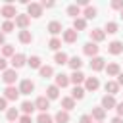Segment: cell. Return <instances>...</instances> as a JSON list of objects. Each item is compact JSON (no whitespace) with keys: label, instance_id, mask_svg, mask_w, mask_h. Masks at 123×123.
I'll list each match as a JSON object with an SVG mask.
<instances>
[{"label":"cell","instance_id":"1","mask_svg":"<svg viewBox=\"0 0 123 123\" xmlns=\"http://www.w3.org/2000/svg\"><path fill=\"white\" fill-rule=\"evenodd\" d=\"M0 15H4V17H6V21H10L12 17H15V15H17L15 6H13V4H10V2H8V4H4V6L0 8Z\"/></svg>","mask_w":123,"mask_h":123},{"label":"cell","instance_id":"2","mask_svg":"<svg viewBox=\"0 0 123 123\" xmlns=\"http://www.w3.org/2000/svg\"><path fill=\"white\" fill-rule=\"evenodd\" d=\"M27 15L29 17H40L42 15V6L38 2H29L27 4Z\"/></svg>","mask_w":123,"mask_h":123},{"label":"cell","instance_id":"3","mask_svg":"<svg viewBox=\"0 0 123 123\" xmlns=\"http://www.w3.org/2000/svg\"><path fill=\"white\" fill-rule=\"evenodd\" d=\"M2 81H4L8 86H13V83L17 81V73H15V69H6V71H2Z\"/></svg>","mask_w":123,"mask_h":123},{"label":"cell","instance_id":"4","mask_svg":"<svg viewBox=\"0 0 123 123\" xmlns=\"http://www.w3.org/2000/svg\"><path fill=\"white\" fill-rule=\"evenodd\" d=\"M48 108H50V100H48L46 96H38V98L35 100V110H38L40 113H46Z\"/></svg>","mask_w":123,"mask_h":123},{"label":"cell","instance_id":"5","mask_svg":"<svg viewBox=\"0 0 123 123\" xmlns=\"http://www.w3.org/2000/svg\"><path fill=\"white\" fill-rule=\"evenodd\" d=\"M104 67H106V60H104L102 56L90 58V69H92V71H102Z\"/></svg>","mask_w":123,"mask_h":123},{"label":"cell","instance_id":"6","mask_svg":"<svg viewBox=\"0 0 123 123\" xmlns=\"http://www.w3.org/2000/svg\"><path fill=\"white\" fill-rule=\"evenodd\" d=\"M35 90V83L31 79H23L19 83V94H31Z\"/></svg>","mask_w":123,"mask_h":123},{"label":"cell","instance_id":"7","mask_svg":"<svg viewBox=\"0 0 123 123\" xmlns=\"http://www.w3.org/2000/svg\"><path fill=\"white\" fill-rule=\"evenodd\" d=\"M90 117H92L96 123H102V121L106 119V110H104L102 106H96V108H92V111H90Z\"/></svg>","mask_w":123,"mask_h":123},{"label":"cell","instance_id":"8","mask_svg":"<svg viewBox=\"0 0 123 123\" xmlns=\"http://www.w3.org/2000/svg\"><path fill=\"white\" fill-rule=\"evenodd\" d=\"M29 23H31V17L27 15V13H17L15 15V25L23 31V29H27L29 27Z\"/></svg>","mask_w":123,"mask_h":123},{"label":"cell","instance_id":"9","mask_svg":"<svg viewBox=\"0 0 123 123\" xmlns=\"http://www.w3.org/2000/svg\"><path fill=\"white\" fill-rule=\"evenodd\" d=\"M77 38H79V33L75 29H65L63 31V42L73 44V42H77Z\"/></svg>","mask_w":123,"mask_h":123},{"label":"cell","instance_id":"10","mask_svg":"<svg viewBox=\"0 0 123 123\" xmlns=\"http://www.w3.org/2000/svg\"><path fill=\"white\" fill-rule=\"evenodd\" d=\"M10 63L13 65V69H19V67H23L27 63V58H25V54H13Z\"/></svg>","mask_w":123,"mask_h":123},{"label":"cell","instance_id":"11","mask_svg":"<svg viewBox=\"0 0 123 123\" xmlns=\"http://www.w3.org/2000/svg\"><path fill=\"white\" fill-rule=\"evenodd\" d=\"M4 98L15 102V100L19 98V88H15V86H6V88H4Z\"/></svg>","mask_w":123,"mask_h":123},{"label":"cell","instance_id":"12","mask_svg":"<svg viewBox=\"0 0 123 123\" xmlns=\"http://www.w3.org/2000/svg\"><path fill=\"white\" fill-rule=\"evenodd\" d=\"M98 86H100L98 77H86V79H85V92H86V90H92V92H94Z\"/></svg>","mask_w":123,"mask_h":123},{"label":"cell","instance_id":"13","mask_svg":"<svg viewBox=\"0 0 123 123\" xmlns=\"http://www.w3.org/2000/svg\"><path fill=\"white\" fill-rule=\"evenodd\" d=\"M106 38V33H104V29H92L90 31V42H102Z\"/></svg>","mask_w":123,"mask_h":123},{"label":"cell","instance_id":"14","mask_svg":"<svg viewBox=\"0 0 123 123\" xmlns=\"http://www.w3.org/2000/svg\"><path fill=\"white\" fill-rule=\"evenodd\" d=\"M98 50H100V46H96L94 42H86V44L83 46V52H85L86 56H90V58L98 56Z\"/></svg>","mask_w":123,"mask_h":123},{"label":"cell","instance_id":"15","mask_svg":"<svg viewBox=\"0 0 123 123\" xmlns=\"http://www.w3.org/2000/svg\"><path fill=\"white\" fill-rule=\"evenodd\" d=\"M108 52L113 54V56L121 54V52H123V42H119V40H111V42L108 44Z\"/></svg>","mask_w":123,"mask_h":123},{"label":"cell","instance_id":"16","mask_svg":"<svg viewBox=\"0 0 123 123\" xmlns=\"http://www.w3.org/2000/svg\"><path fill=\"white\" fill-rule=\"evenodd\" d=\"M104 69L108 71V75H110V77H117V75L121 73V67H119V63H117V62H111V63H108Z\"/></svg>","mask_w":123,"mask_h":123},{"label":"cell","instance_id":"17","mask_svg":"<svg viewBox=\"0 0 123 123\" xmlns=\"http://www.w3.org/2000/svg\"><path fill=\"white\" fill-rule=\"evenodd\" d=\"M54 79H56V86H58V88H65V86L69 85V77H67L65 73H58Z\"/></svg>","mask_w":123,"mask_h":123},{"label":"cell","instance_id":"18","mask_svg":"<svg viewBox=\"0 0 123 123\" xmlns=\"http://www.w3.org/2000/svg\"><path fill=\"white\" fill-rule=\"evenodd\" d=\"M104 88H106V92H108L110 96H115V94L119 92V85H117L115 81H106Z\"/></svg>","mask_w":123,"mask_h":123},{"label":"cell","instance_id":"19","mask_svg":"<svg viewBox=\"0 0 123 123\" xmlns=\"http://www.w3.org/2000/svg\"><path fill=\"white\" fill-rule=\"evenodd\" d=\"M115 104H117V102H115L113 96H110V94H104V96H102V108H104V110H111V108H115Z\"/></svg>","mask_w":123,"mask_h":123},{"label":"cell","instance_id":"20","mask_svg":"<svg viewBox=\"0 0 123 123\" xmlns=\"http://www.w3.org/2000/svg\"><path fill=\"white\" fill-rule=\"evenodd\" d=\"M48 33H50V35H54V37H56V35H60V33H63L62 23H60V21H50V23H48Z\"/></svg>","mask_w":123,"mask_h":123},{"label":"cell","instance_id":"21","mask_svg":"<svg viewBox=\"0 0 123 123\" xmlns=\"http://www.w3.org/2000/svg\"><path fill=\"white\" fill-rule=\"evenodd\" d=\"M27 65H29L31 69H40V67H42L40 56H31V58H27Z\"/></svg>","mask_w":123,"mask_h":123},{"label":"cell","instance_id":"22","mask_svg":"<svg viewBox=\"0 0 123 123\" xmlns=\"http://www.w3.org/2000/svg\"><path fill=\"white\" fill-rule=\"evenodd\" d=\"M85 79H86V77H85L81 71H73V73H71V77H69V83H73L75 86H79L81 83H85Z\"/></svg>","mask_w":123,"mask_h":123},{"label":"cell","instance_id":"23","mask_svg":"<svg viewBox=\"0 0 123 123\" xmlns=\"http://www.w3.org/2000/svg\"><path fill=\"white\" fill-rule=\"evenodd\" d=\"M19 42H21V44H31V42H33V35H31V31H27V29L19 31Z\"/></svg>","mask_w":123,"mask_h":123},{"label":"cell","instance_id":"24","mask_svg":"<svg viewBox=\"0 0 123 123\" xmlns=\"http://www.w3.org/2000/svg\"><path fill=\"white\" fill-rule=\"evenodd\" d=\"M67 65H69L73 71H79V69H81V65H83V60H81L79 56H73V58H69V60H67Z\"/></svg>","mask_w":123,"mask_h":123},{"label":"cell","instance_id":"25","mask_svg":"<svg viewBox=\"0 0 123 123\" xmlns=\"http://www.w3.org/2000/svg\"><path fill=\"white\" fill-rule=\"evenodd\" d=\"M54 121H56V123H69V111L60 110V111L54 115Z\"/></svg>","mask_w":123,"mask_h":123},{"label":"cell","instance_id":"26","mask_svg":"<svg viewBox=\"0 0 123 123\" xmlns=\"http://www.w3.org/2000/svg\"><path fill=\"white\" fill-rule=\"evenodd\" d=\"M58 96H60V88H58L56 85H50V86L46 88V98H48V100H56Z\"/></svg>","mask_w":123,"mask_h":123},{"label":"cell","instance_id":"27","mask_svg":"<svg viewBox=\"0 0 123 123\" xmlns=\"http://www.w3.org/2000/svg\"><path fill=\"white\" fill-rule=\"evenodd\" d=\"M75 108V100L71 98V96H65V98H62V110H65V111H71Z\"/></svg>","mask_w":123,"mask_h":123},{"label":"cell","instance_id":"28","mask_svg":"<svg viewBox=\"0 0 123 123\" xmlns=\"http://www.w3.org/2000/svg\"><path fill=\"white\" fill-rule=\"evenodd\" d=\"M21 111H23L25 115H31V113L35 111V102H29V100L21 102Z\"/></svg>","mask_w":123,"mask_h":123},{"label":"cell","instance_id":"29","mask_svg":"<svg viewBox=\"0 0 123 123\" xmlns=\"http://www.w3.org/2000/svg\"><path fill=\"white\" fill-rule=\"evenodd\" d=\"M73 29L79 33V31H85L86 29V19L85 17H77L75 21H73Z\"/></svg>","mask_w":123,"mask_h":123},{"label":"cell","instance_id":"30","mask_svg":"<svg viewBox=\"0 0 123 123\" xmlns=\"http://www.w3.org/2000/svg\"><path fill=\"white\" fill-rule=\"evenodd\" d=\"M117 31H119V25L115 21H108L106 27H104V33H108V35H115Z\"/></svg>","mask_w":123,"mask_h":123},{"label":"cell","instance_id":"31","mask_svg":"<svg viewBox=\"0 0 123 123\" xmlns=\"http://www.w3.org/2000/svg\"><path fill=\"white\" fill-rule=\"evenodd\" d=\"M71 98H73V100H83V98H85V88H83V86H73Z\"/></svg>","mask_w":123,"mask_h":123},{"label":"cell","instance_id":"32","mask_svg":"<svg viewBox=\"0 0 123 123\" xmlns=\"http://www.w3.org/2000/svg\"><path fill=\"white\" fill-rule=\"evenodd\" d=\"M67 60H69V58H67V54H65V52H56V56H54V62H56L58 65H65V63H67Z\"/></svg>","mask_w":123,"mask_h":123},{"label":"cell","instance_id":"33","mask_svg":"<svg viewBox=\"0 0 123 123\" xmlns=\"http://www.w3.org/2000/svg\"><path fill=\"white\" fill-rule=\"evenodd\" d=\"M67 15H71L73 19H77V17L81 15V8H79L77 4H71V6L67 8Z\"/></svg>","mask_w":123,"mask_h":123},{"label":"cell","instance_id":"34","mask_svg":"<svg viewBox=\"0 0 123 123\" xmlns=\"http://www.w3.org/2000/svg\"><path fill=\"white\" fill-rule=\"evenodd\" d=\"M13 54H15V48L12 44H4L2 46V58H12Z\"/></svg>","mask_w":123,"mask_h":123},{"label":"cell","instance_id":"35","mask_svg":"<svg viewBox=\"0 0 123 123\" xmlns=\"http://www.w3.org/2000/svg\"><path fill=\"white\" fill-rule=\"evenodd\" d=\"M38 73H40V77L48 79V77H52V75H54V69H52V65H42V67L38 69Z\"/></svg>","mask_w":123,"mask_h":123},{"label":"cell","instance_id":"36","mask_svg":"<svg viewBox=\"0 0 123 123\" xmlns=\"http://www.w3.org/2000/svg\"><path fill=\"white\" fill-rule=\"evenodd\" d=\"M83 15H85V19H94L96 17V8L94 6H86L85 12H83Z\"/></svg>","mask_w":123,"mask_h":123},{"label":"cell","instance_id":"37","mask_svg":"<svg viewBox=\"0 0 123 123\" xmlns=\"http://www.w3.org/2000/svg\"><path fill=\"white\" fill-rule=\"evenodd\" d=\"M6 117H8V121H15V119H19V111H17V108H10V110H6Z\"/></svg>","mask_w":123,"mask_h":123},{"label":"cell","instance_id":"38","mask_svg":"<svg viewBox=\"0 0 123 123\" xmlns=\"http://www.w3.org/2000/svg\"><path fill=\"white\" fill-rule=\"evenodd\" d=\"M60 46H62V40H60L58 37H52L50 42H48V48H50V50H60Z\"/></svg>","mask_w":123,"mask_h":123},{"label":"cell","instance_id":"39","mask_svg":"<svg viewBox=\"0 0 123 123\" xmlns=\"http://www.w3.org/2000/svg\"><path fill=\"white\" fill-rule=\"evenodd\" d=\"M37 123H54V117H52V115H48V113H38Z\"/></svg>","mask_w":123,"mask_h":123},{"label":"cell","instance_id":"40","mask_svg":"<svg viewBox=\"0 0 123 123\" xmlns=\"http://www.w3.org/2000/svg\"><path fill=\"white\" fill-rule=\"evenodd\" d=\"M13 29H15V23H13V21H4V23H2V33H4V35H6V33H12Z\"/></svg>","mask_w":123,"mask_h":123},{"label":"cell","instance_id":"41","mask_svg":"<svg viewBox=\"0 0 123 123\" xmlns=\"http://www.w3.org/2000/svg\"><path fill=\"white\" fill-rule=\"evenodd\" d=\"M111 8L113 10H123V0H113L111 2Z\"/></svg>","mask_w":123,"mask_h":123},{"label":"cell","instance_id":"42","mask_svg":"<svg viewBox=\"0 0 123 123\" xmlns=\"http://www.w3.org/2000/svg\"><path fill=\"white\" fill-rule=\"evenodd\" d=\"M115 111H117V117H123V102L115 104Z\"/></svg>","mask_w":123,"mask_h":123},{"label":"cell","instance_id":"43","mask_svg":"<svg viewBox=\"0 0 123 123\" xmlns=\"http://www.w3.org/2000/svg\"><path fill=\"white\" fill-rule=\"evenodd\" d=\"M79 121H81V123H92V117H90L88 113H85V115H81Z\"/></svg>","mask_w":123,"mask_h":123},{"label":"cell","instance_id":"44","mask_svg":"<svg viewBox=\"0 0 123 123\" xmlns=\"http://www.w3.org/2000/svg\"><path fill=\"white\" fill-rule=\"evenodd\" d=\"M4 110H8V100L2 96V98H0V111H4Z\"/></svg>","mask_w":123,"mask_h":123},{"label":"cell","instance_id":"45","mask_svg":"<svg viewBox=\"0 0 123 123\" xmlns=\"http://www.w3.org/2000/svg\"><path fill=\"white\" fill-rule=\"evenodd\" d=\"M6 69H8V62H6V58L0 56V71H6Z\"/></svg>","mask_w":123,"mask_h":123},{"label":"cell","instance_id":"46","mask_svg":"<svg viewBox=\"0 0 123 123\" xmlns=\"http://www.w3.org/2000/svg\"><path fill=\"white\" fill-rule=\"evenodd\" d=\"M19 123H33L31 121V115H21L19 117Z\"/></svg>","mask_w":123,"mask_h":123},{"label":"cell","instance_id":"47","mask_svg":"<svg viewBox=\"0 0 123 123\" xmlns=\"http://www.w3.org/2000/svg\"><path fill=\"white\" fill-rule=\"evenodd\" d=\"M40 6H42V10H44V8H54V2H46V0H42Z\"/></svg>","mask_w":123,"mask_h":123},{"label":"cell","instance_id":"48","mask_svg":"<svg viewBox=\"0 0 123 123\" xmlns=\"http://www.w3.org/2000/svg\"><path fill=\"white\" fill-rule=\"evenodd\" d=\"M115 83H117L119 86H123V71H121V73L117 75V81H115Z\"/></svg>","mask_w":123,"mask_h":123},{"label":"cell","instance_id":"49","mask_svg":"<svg viewBox=\"0 0 123 123\" xmlns=\"http://www.w3.org/2000/svg\"><path fill=\"white\" fill-rule=\"evenodd\" d=\"M4 44H6V35L0 31V46H4Z\"/></svg>","mask_w":123,"mask_h":123},{"label":"cell","instance_id":"50","mask_svg":"<svg viewBox=\"0 0 123 123\" xmlns=\"http://www.w3.org/2000/svg\"><path fill=\"white\" fill-rule=\"evenodd\" d=\"M111 123H123V117H113Z\"/></svg>","mask_w":123,"mask_h":123},{"label":"cell","instance_id":"51","mask_svg":"<svg viewBox=\"0 0 123 123\" xmlns=\"http://www.w3.org/2000/svg\"><path fill=\"white\" fill-rule=\"evenodd\" d=\"M121 19H123V10H121Z\"/></svg>","mask_w":123,"mask_h":123}]
</instances>
